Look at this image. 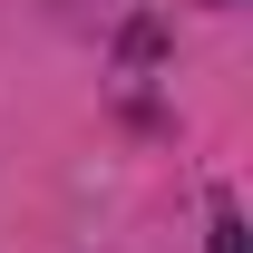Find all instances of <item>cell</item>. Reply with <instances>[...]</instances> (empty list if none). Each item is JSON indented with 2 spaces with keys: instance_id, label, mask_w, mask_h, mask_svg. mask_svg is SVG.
I'll use <instances>...</instances> for the list:
<instances>
[{
  "instance_id": "6da1fadb",
  "label": "cell",
  "mask_w": 253,
  "mask_h": 253,
  "mask_svg": "<svg viewBox=\"0 0 253 253\" xmlns=\"http://www.w3.org/2000/svg\"><path fill=\"white\" fill-rule=\"evenodd\" d=\"M214 253H244V214L234 205H214Z\"/></svg>"
}]
</instances>
